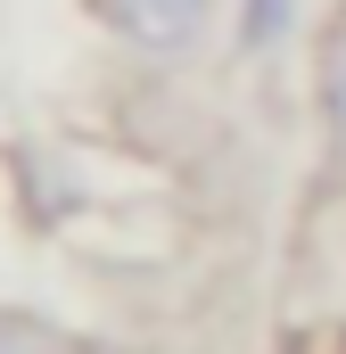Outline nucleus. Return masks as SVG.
<instances>
[{
  "instance_id": "obj_4",
  "label": "nucleus",
  "mask_w": 346,
  "mask_h": 354,
  "mask_svg": "<svg viewBox=\"0 0 346 354\" xmlns=\"http://www.w3.org/2000/svg\"><path fill=\"white\" fill-rule=\"evenodd\" d=\"M322 124H330V140L346 157V25L322 41Z\"/></svg>"
},
{
  "instance_id": "obj_2",
  "label": "nucleus",
  "mask_w": 346,
  "mask_h": 354,
  "mask_svg": "<svg viewBox=\"0 0 346 354\" xmlns=\"http://www.w3.org/2000/svg\"><path fill=\"white\" fill-rule=\"evenodd\" d=\"M0 354H140V346L66 330V322H50V313H0Z\"/></svg>"
},
{
  "instance_id": "obj_1",
  "label": "nucleus",
  "mask_w": 346,
  "mask_h": 354,
  "mask_svg": "<svg viewBox=\"0 0 346 354\" xmlns=\"http://www.w3.org/2000/svg\"><path fill=\"white\" fill-rule=\"evenodd\" d=\"M83 8H91V25H107L140 58H181L215 25V0H83Z\"/></svg>"
},
{
  "instance_id": "obj_3",
  "label": "nucleus",
  "mask_w": 346,
  "mask_h": 354,
  "mask_svg": "<svg viewBox=\"0 0 346 354\" xmlns=\"http://www.w3.org/2000/svg\"><path fill=\"white\" fill-rule=\"evenodd\" d=\"M289 33H297V0H239V17H231V41L248 58H272Z\"/></svg>"
}]
</instances>
